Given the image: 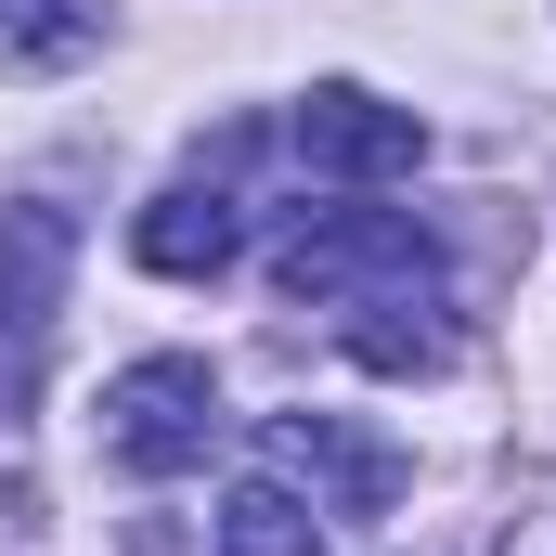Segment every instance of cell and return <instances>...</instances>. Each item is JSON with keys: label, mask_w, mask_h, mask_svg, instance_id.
<instances>
[{"label": "cell", "mask_w": 556, "mask_h": 556, "mask_svg": "<svg viewBox=\"0 0 556 556\" xmlns=\"http://www.w3.org/2000/svg\"><path fill=\"white\" fill-rule=\"evenodd\" d=\"M52 285H65V207H13L0 220V324H13V350L52 337Z\"/></svg>", "instance_id": "52a82bcc"}, {"label": "cell", "mask_w": 556, "mask_h": 556, "mask_svg": "<svg viewBox=\"0 0 556 556\" xmlns=\"http://www.w3.org/2000/svg\"><path fill=\"white\" fill-rule=\"evenodd\" d=\"M273 466L285 479H324V518H389V492H402V453L350 440L337 415H285L273 427Z\"/></svg>", "instance_id": "277c9868"}, {"label": "cell", "mask_w": 556, "mask_h": 556, "mask_svg": "<svg viewBox=\"0 0 556 556\" xmlns=\"http://www.w3.org/2000/svg\"><path fill=\"white\" fill-rule=\"evenodd\" d=\"M273 285L311 311H376V298H440V233L402 207H298L273 233Z\"/></svg>", "instance_id": "6da1fadb"}, {"label": "cell", "mask_w": 556, "mask_h": 556, "mask_svg": "<svg viewBox=\"0 0 556 556\" xmlns=\"http://www.w3.org/2000/svg\"><path fill=\"white\" fill-rule=\"evenodd\" d=\"M207 440H220V376H207V363L155 350L130 376H104V453H117V466L181 479V466H207Z\"/></svg>", "instance_id": "7a4b0ae2"}, {"label": "cell", "mask_w": 556, "mask_h": 556, "mask_svg": "<svg viewBox=\"0 0 556 556\" xmlns=\"http://www.w3.org/2000/svg\"><path fill=\"white\" fill-rule=\"evenodd\" d=\"M337 337H350V363H376V376H440V363H453L440 298H376V311H337Z\"/></svg>", "instance_id": "ba28073f"}, {"label": "cell", "mask_w": 556, "mask_h": 556, "mask_svg": "<svg viewBox=\"0 0 556 556\" xmlns=\"http://www.w3.org/2000/svg\"><path fill=\"white\" fill-rule=\"evenodd\" d=\"M492 556H556V505H544V518H518V531H505Z\"/></svg>", "instance_id": "30bf717a"}, {"label": "cell", "mask_w": 556, "mask_h": 556, "mask_svg": "<svg viewBox=\"0 0 556 556\" xmlns=\"http://www.w3.org/2000/svg\"><path fill=\"white\" fill-rule=\"evenodd\" d=\"M220 556H324V505H298L285 479H247L220 505Z\"/></svg>", "instance_id": "9c48e42d"}, {"label": "cell", "mask_w": 556, "mask_h": 556, "mask_svg": "<svg viewBox=\"0 0 556 556\" xmlns=\"http://www.w3.org/2000/svg\"><path fill=\"white\" fill-rule=\"evenodd\" d=\"M117 39V0H0V78H65Z\"/></svg>", "instance_id": "8992f818"}, {"label": "cell", "mask_w": 556, "mask_h": 556, "mask_svg": "<svg viewBox=\"0 0 556 556\" xmlns=\"http://www.w3.org/2000/svg\"><path fill=\"white\" fill-rule=\"evenodd\" d=\"M298 155H311L324 181H415V168H427V117L350 91V78H324V91L298 104Z\"/></svg>", "instance_id": "3957f363"}, {"label": "cell", "mask_w": 556, "mask_h": 556, "mask_svg": "<svg viewBox=\"0 0 556 556\" xmlns=\"http://www.w3.org/2000/svg\"><path fill=\"white\" fill-rule=\"evenodd\" d=\"M130 260H142V273H168V285H207V273H233V194H207V181L155 194V207L130 220Z\"/></svg>", "instance_id": "5b68a950"}]
</instances>
